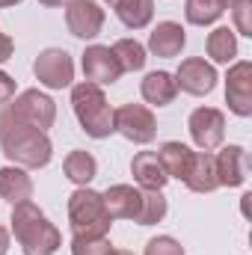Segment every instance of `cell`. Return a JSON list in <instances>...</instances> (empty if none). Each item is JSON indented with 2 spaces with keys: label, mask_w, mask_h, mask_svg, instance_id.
Here are the masks:
<instances>
[{
  "label": "cell",
  "mask_w": 252,
  "mask_h": 255,
  "mask_svg": "<svg viewBox=\"0 0 252 255\" xmlns=\"http://www.w3.org/2000/svg\"><path fill=\"white\" fill-rule=\"evenodd\" d=\"M104 3H110V9H113V6H116V3H119V0H104Z\"/></svg>",
  "instance_id": "cell-37"
},
{
  "label": "cell",
  "mask_w": 252,
  "mask_h": 255,
  "mask_svg": "<svg viewBox=\"0 0 252 255\" xmlns=\"http://www.w3.org/2000/svg\"><path fill=\"white\" fill-rule=\"evenodd\" d=\"M9 110L18 119H24L27 125L39 128V130H48V128L57 122V104H54V98L45 95V92H39V89H24L9 104Z\"/></svg>",
  "instance_id": "cell-8"
},
{
  "label": "cell",
  "mask_w": 252,
  "mask_h": 255,
  "mask_svg": "<svg viewBox=\"0 0 252 255\" xmlns=\"http://www.w3.org/2000/svg\"><path fill=\"white\" fill-rule=\"evenodd\" d=\"M9 223H12V235L24 255H57V250L63 247L60 229L45 217V211L33 199L15 205Z\"/></svg>",
  "instance_id": "cell-2"
},
{
  "label": "cell",
  "mask_w": 252,
  "mask_h": 255,
  "mask_svg": "<svg viewBox=\"0 0 252 255\" xmlns=\"http://www.w3.org/2000/svg\"><path fill=\"white\" fill-rule=\"evenodd\" d=\"M205 51H208V57L214 63H220V65L235 63V57H238V33L232 27H217L214 33H208Z\"/></svg>",
  "instance_id": "cell-22"
},
{
  "label": "cell",
  "mask_w": 252,
  "mask_h": 255,
  "mask_svg": "<svg viewBox=\"0 0 252 255\" xmlns=\"http://www.w3.org/2000/svg\"><path fill=\"white\" fill-rule=\"evenodd\" d=\"M0 148L6 160H12V166L21 169H42L54 157V142L48 130H39L18 119L9 110V104L0 107Z\"/></svg>",
  "instance_id": "cell-1"
},
{
  "label": "cell",
  "mask_w": 252,
  "mask_h": 255,
  "mask_svg": "<svg viewBox=\"0 0 252 255\" xmlns=\"http://www.w3.org/2000/svg\"><path fill=\"white\" fill-rule=\"evenodd\" d=\"M139 92L145 98V104L151 107H166L175 101L178 95V86H175V77L169 71H148L139 83Z\"/></svg>",
  "instance_id": "cell-19"
},
{
  "label": "cell",
  "mask_w": 252,
  "mask_h": 255,
  "mask_svg": "<svg viewBox=\"0 0 252 255\" xmlns=\"http://www.w3.org/2000/svg\"><path fill=\"white\" fill-rule=\"evenodd\" d=\"M0 199L12 208L33 199V178L21 166H0Z\"/></svg>",
  "instance_id": "cell-18"
},
{
  "label": "cell",
  "mask_w": 252,
  "mask_h": 255,
  "mask_svg": "<svg viewBox=\"0 0 252 255\" xmlns=\"http://www.w3.org/2000/svg\"><path fill=\"white\" fill-rule=\"evenodd\" d=\"M175 77V86L187 95H211L214 86H217V68L211 63H205L202 57H190V60H181L178 71L172 74Z\"/></svg>",
  "instance_id": "cell-11"
},
{
  "label": "cell",
  "mask_w": 252,
  "mask_h": 255,
  "mask_svg": "<svg viewBox=\"0 0 252 255\" xmlns=\"http://www.w3.org/2000/svg\"><path fill=\"white\" fill-rule=\"evenodd\" d=\"M187 128L199 151H214L226 139V116L217 107H196L187 119Z\"/></svg>",
  "instance_id": "cell-7"
},
{
  "label": "cell",
  "mask_w": 252,
  "mask_h": 255,
  "mask_svg": "<svg viewBox=\"0 0 252 255\" xmlns=\"http://www.w3.org/2000/svg\"><path fill=\"white\" fill-rule=\"evenodd\" d=\"M226 104L241 119L252 116V63L250 60L232 63V68H229V74H226Z\"/></svg>",
  "instance_id": "cell-9"
},
{
  "label": "cell",
  "mask_w": 252,
  "mask_h": 255,
  "mask_svg": "<svg viewBox=\"0 0 252 255\" xmlns=\"http://www.w3.org/2000/svg\"><path fill=\"white\" fill-rule=\"evenodd\" d=\"M187 45V33L181 24L175 21H160L151 33H148V51L154 57H163V60H172L184 51Z\"/></svg>",
  "instance_id": "cell-14"
},
{
  "label": "cell",
  "mask_w": 252,
  "mask_h": 255,
  "mask_svg": "<svg viewBox=\"0 0 252 255\" xmlns=\"http://www.w3.org/2000/svg\"><path fill=\"white\" fill-rule=\"evenodd\" d=\"M130 175H133V181H136L142 190H163L166 181H169V175L163 172V166H160V160H157L154 151H139V154H133V160H130Z\"/></svg>",
  "instance_id": "cell-16"
},
{
  "label": "cell",
  "mask_w": 252,
  "mask_h": 255,
  "mask_svg": "<svg viewBox=\"0 0 252 255\" xmlns=\"http://www.w3.org/2000/svg\"><path fill=\"white\" fill-rule=\"evenodd\" d=\"M142 255H184V247L175 238H169V235H157V238H151L145 244Z\"/></svg>",
  "instance_id": "cell-28"
},
{
  "label": "cell",
  "mask_w": 252,
  "mask_h": 255,
  "mask_svg": "<svg viewBox=\"0 0 252 255\" xmlns=\"http://www.w3.org/2000/svg\"><path fill=\"white\" fill-rule=\"evenodd\" d=\"M65 27L74 39H95L104 27V9L95 0H71L65 6Z\"/></svg>",
  "instance_id": "cell-12"
},
{
  "label": "cell",
  "mask_w": 252,
  "mask_h": 255,
  "mask_svg": "<svg viewBox=\"0 0 252 255\" xmlns=\"http://www.w3.org/2000/svg\"><path fill=\"white\" fill-rule=\"evenodd\" d=\"M220 3H223V9H232V6H235L238 0H220Z\"/></svg>",
  "instance_id": "cell-35"
},
{
  "label": "cell",
  "mask_w": 252,
  "mask_h": 255,
  "mask_svg": "<svg viewBox=\"0 0 252 255\" xmlns=\"http://www.w3.org/2000/svg\"><path fill=\"white\" fill-rule=\"evenodd\" d=\"M193 193H214L220 187V178H217V157L211 151H196L193 154V163H190V172L184 178Z\"/></svg>",
  "instance_id": "cell-17"
},
{
  "label": "cell",
  "mask_w": 252,
  "mask_h": 255,
  "mask_svg": "<svg viewBox=\"0 0 252 255\" xmlns=\"http://www.w3.org/2000/svg\"><path fill=\"white\" fill-rule=\"evenodd\" d=\"M80 65H83V77L98 86H110L122 77V65L110 51V45H89L80 57Z\"/></svg>",
  "instance_id": "cell-10"
},
{
  "label": "cell",
  "mask_w": 252,
  "mask_h": 255,
  "mask_svg": "<svg viewBox=\"0 0 252 255\" xmlns=\"http://www.w3.org/2000/svg\"><path fill=\"white\" fill-rule=\"evenodd\" d=\"M232 18H235V30L241 36H252V0H238L232 6Z\"/></svg>",
  "instance_id": "cell-29"
},
{
  "label": "cell",
  "mask_w": 252,
  "mask_h": 255,
  "mask_svg": "<svg viewBox=\"0 0 252 255\" xmlns=\"http://www.w3.org/2000/svg\"><path fill=\"white\" fill-rule=\"evenodd\" d=\"M15 3H21V0H0V9H6V6H15Z\"/></svg>",
  "instance_id": "cell-34"
},
{
  "label": "cell",
  "mask_w": 252,
  "mask_h": 255,
  "mask_svg": "<svg viewBox=\"0 0 252 255\" xmlns=\"http://www.w3.org/2000/svg\"><path fill=\"white\" fill-rule=\"evenodd\" d=\"M166 217V196L163 190H142V205H139V217L133 220L136 226H154Z\"/></svg>",
  "instance_id": "cell-26"
},
{
  "label": "cell",
  "mask_w": 252,
  "mask_h": 255,
  "mask_svg": "<svg viewBox=\"0 0 252 255\" xmlns=\"http://www.w3.org/2000/svg\"><path fill=\"white\" fill-rule=\"evenodd\" d=\"M157 160H160V166H163V172L169 175V178H178V181H184L190 172V163H193V148L184 145V142H175V139H169V142H163L157 151Z\"/></svg>",
  "instance_id": "cell-20"
},
{
  "label": "cell",
  "mask_w": 252,
  "mask_h": 255,
  "mask_svg": "<svg viewBox=\"0 0 252 255\" xmlns=\"http://www.w3.org/2000/svg\"><path fill=\"white\" fill-rule=\"evenodd\" d=\"M68 226L74 238H107L113 217L104 208V196L89 187H77L68 196Z\"/></svg>",
  "instance_id": "cell-4"
},
{
  "label": "cell",
  "mask_w": 252,
  "mask_h": 255,
  "mask_svg": "<svg viewBox=\"0 0 252 255\" xmlns=\"http://www.w3.org/2000/svg\"><path fill=\"white\" fill-rule=\"evenodd\" d=\"M113 125L116 133H122L125 139L136 145H148L157 136V119L151 113V107L145 104H122L113 110Z\"/></svg>",
  "instance_id": "cell-5"
},
{
  "label": "cell",
  "mask_w": 252,
  "mask_h": 255,
  "mask_svg": "<svg viewBox=\"0 0 252 255\" xmlns=\"http://www.w3.org/2000/svg\"><path fill=\"white\" fill-rule=\"evenodd\" d=\"M217 157V178L220 187H241L250 175V154L244 145H226Z\"/></svg>",
  "instance_id": "cell-13"
},
{
  "label": "cell",
  "mask_w": 252,
  "mask_h": 255,
  "mask_svg": "<svg viewBox=\"0 0 252 255\" xmlns=\"http://www.w3.org/2000/svg\"><path fill=\"white\" fill-rule=\"evenodd\" d=\"M42 6H68L71 0H39Z\"/></svg>",
  "instance_id": "cell-33"
},
{
  "label": "cell",
  "mask_w": 252,
  "mask_h": 255,
  "mask_svg": "<svg viewBox=\"0 0 252 255\" xmlns=\"http://www.w3.org/2000/svg\"><path fill=\"white\" fill-rule=\"evenodd\" d=\"M12 98H15V80H12L6 71H0V107L9 104Z\"/></svg>",
  "instance_id": "cell-30"
},
{
  "label": "cell",
  "mask_w": 252,
  "mask_h": 255,
  "mask_svg": "<svg viewBox=\"0 0 252 255\" xmlns=\"http://www.w3.org/2000/svg\"><path fill=\"white\" fill-rule=\"evenodd\" d=\"M33 74L48 89H68L74 80V60L63 48H45L33 63Z\"/></svg>",
  "instance_id": "cell-6"
},
{
  "label": "cell",
  "mask_w": 252,
  "mask_h": 255,
  "mask_svg": "<svg viewBox=\"0 0 252 255\" xmlns=\"http://www.w3.org/2000/svg\"><path fill=\"white\" fill-rule=\"evenodd\" d=\"M110 51L116 54L122 71H142V68H145V60H148V57H145V48H142L136 39H119Z\"/></svg>",
  "instance_id": "cell-25"
},
{
  "label": "cell",
  "mask_w": 252,
  "mask_h": 255,
  "mask_svg": "<svg viewBox=\"0 0 252 255\" xmlns=\"http://www.w3.org/2000/svg\"><path fill=\"white\" fill-rule=\"evenodd\" d=\"M71 110L77 116V122L83 128L86 136L92 139H107L110 133H116V125H113V107L104 95V89L98 83H77L71 86Z\"/></svg>",
  "instance_id": "cell-3"
},
{
  "label": "cell",
  "mask_w": 252,
  "mask_h": 255,
  "mask_svg": "<svg viewBox=\"0 0 252 255\" xmlns=\"http://www.w3.org/2000/svg\"><path fill=\"white\" fill-rule=\"evenodd\" d=\"M113 12L127 30H142L154 18V0H119Z\"/></svg>",
  "instance_id": "cell-23"
},
{
  "label": "cell",
  "mask_w": 252,
  "mask_h": 255,
  "mask_svg": "<svg viewBox=\"0 0 252 255\" xmlns=\"http://www.w3.org/2000/svg\"><path fill=\"white\" fill-rule=\"evenodd\" d=\"M63 172L65 178L71 181V184H77V187H86L95 175H98V160L89 154V151H83V148H74V151H68L63 160Z\"/></svg>",
  "instance_id": "cell-21"
},
{
  "label": "cell",
  "mask_w": 252,
  "mask_h": 255,
  "mask_svg": "<svg viewBox=\"0 0 252 255\" xmlns=\"http://www.w3.org/2000/svg\"><path fill=\"white\" fill-rule=\"evenodd\" d=\"M223 3L220 0H184V18L193 27H208L223 15Z\"/></svg>",
  "instance_id": "cell-24"
},
{
  "label": "cell",
  "mask_w": 252,
  "mask_h": 255,
  "mask_svg": "<svg viewBox=\"0 0 252 255\" xmlns=\"http://www.w3.org/2000/svg\"><path fill=\"white\" fill-rule=\"evenodd\" d=\"M113 244L107 238H71V255H110Z\"/></svg>",
  "instance_id": "cell-27"
},
{
  "label": "cell",
  "mask_w": 252,
  "mask_h": 255,
  "mask_svg": "<svg viewBox=\"0 0 252 255\" xmlns=\"http://www.w3.org/2000/svg\"><path fill=\"white\" fill-rule=\"evenodd\" d=\"M110 255H133V253H130V250H113Z\"/></svg>",
  "instance_id": "cell-36"
},
{
  "label": "cell",
  "mask_w": 252,
  "mask_h": 255,
  "mask_svg": "<svg viewBox=\"0 0 252 255\" xmlns=\"http://www.w3.org/2000/svg\"><path fill=\"white\" fill-rule=\"evenodd\" d=\"M9 253V232L0 226V255H6Z\"/></svg>",
  "instance_id": "cell-32"
},
{
  "label": "cell",
  "mask_w": 252,
  "mask_h": 255,
  "mask_svg": "<svg viewBox=\"0 0 252 255\" xmlns=\"http://www.w3.org/2000/svg\"><path fill=\"white\" fill-rule=\"evenodd\" d=\"M12 51H15V42H12V36L0 33V65L6 63V60H12Z\"/></svg>",
  "instance_id": "cell-31"
},
{
  "label": "cell",
  "mask_w": 252,
  "mask_h": 255,
  "mask_svg": "<svg viewBox=\"0 0 252 255\" xmlns=\"http://www.w3.org/2000/svg\"><path fill=\"white\" fill-rule=\"evenodd\" d=\"M104 196V208L113 220H136L139 217V205H142V190L130 187V184H113L101 193Z\"/></svg>",
  "instance_id": "cell-15"
}]
</instances>
